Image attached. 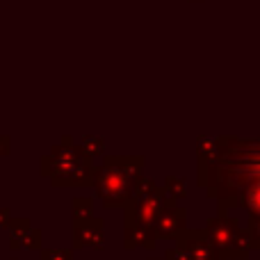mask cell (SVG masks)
Wrapping results in <instances>:
<instances>
[{
    "label": "cell",
    "instance_id": "obj_1",
    "mask_svg": "<svg viewBox=\"0 0 260 260\" xmlns=\"http://www.w3.org/2000/svg\"><path fill=\"white\" fill-rule=\"evenodd\" d=\"M128 187H130V180L123 171L103 169V174H101V178H99V192L110 206L121 203V199H126Z\"/></svg>",
    "mask_w": 260,
    "mask_h": 260
},
{
    "label": "cell",
    "instance_id": "obj_2",
    "mask_svg": "<svg viewBox=\"0 0 260 260\" xmlns=\"http://www.w3.org/2000/svg\"><path fill=\"white\" fill-rule=\"evenodd\" d=\"M53 162H55L53 176L57 180H64V183H78L87 174V167H89V165L85 167V160L78 162L76 151H57Z\"/></svg>",
    "mask_w": 260,
    "mask_h": 260
}]
</instances>
